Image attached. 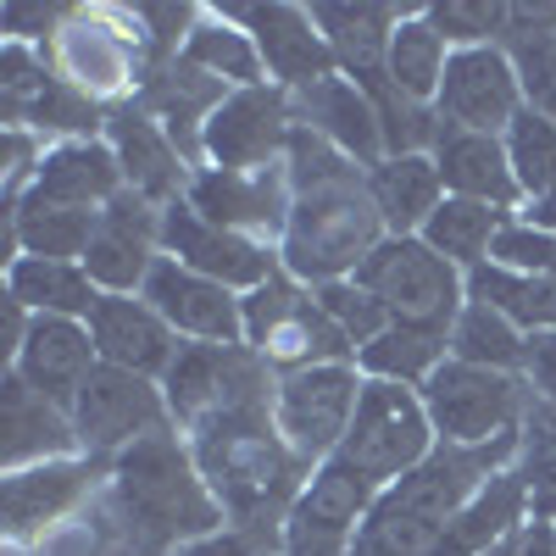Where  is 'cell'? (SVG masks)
<instances>
[{
    "label": "cell",
    "instance_id": "6da1fadb",
    "mask_svg": "<svg viewBox=\"0 0 556 556\" xmlns=\"http://www.w3.org/2000/svg\"><path fill=\"white\" fill-rule=\"evenodd\" d=\"M285 173H290V228L285 245H278L285 273L312 290L334 285V278H356V267L390 240L374 195H367V167L334 151L323 134L295 128Z\"/></svg>",
    "mask_w": 556,
    "mask_h": 556
},
{
    "label": "cell",
    "instance_id": "7a4b0ae2",
    "mask_svg": "<svg viewBox=\"0 0 556 556\" xmlns=\"http://www.w3.org/2000/svg\"><path fill=\"white\" fill-rule=\"evenodd\" d=\"M96 513L134 556H173L178 545L217 534L228 523L195 462L190 434H178L173 424L106 462V490Z\"/></svg>",
    "mask_w": 556,
    "mask_h": 556
},
{
    "label": "cell",
    "instance_id": "3957f363",
    "mask_svg": "<svg viewBox=\"0 0 556 556\" xmlns=\"http://www.w3.org/2000/svg\"><path fill=\"white\" fill-rule=\"evenodd\" d=\"M523 440V434H518ZM518 440L501 445H440L424 468L384 484L351 556H440L445 529L501 468L518 462Z\"/></svg>",
    "mask_w": 556,
    "mask_h": 556
},
{
    "label": "cell",
    "instance_id": "277c9868",
    "mask_svg": "<svg viewBox=\"0 0 556 556\" xmlns=\"http://www.w3.org/2000/svg\"><path fill=\"white\" fill-rule=\"evenodd\" d=\"M195 462L223 506V518L235 529H256V534H278L290 518L295 495L306 490L312 468L290 451V440L278 434L273 406L267 412H245L228 424L206 429L190 440Z\"/></svg>",
    "mask_w": 556,
    "mask_h": 556
},
{
    "label": "cell",
    "instance_id": "5b68a950",
    "mask_svg": "<svg viewBox=\"0 0 556 556\" xmlns=\"http://www.w3.org/2000/svg\"><path fill=\"white\" fill-rule=\"evenodd\" d=\"M45 56L62 84H73L106 112L139 101L151 78V45L134 7H73V17L45 45Z\"/></svg>",
    "mask_w": 556,
    "mask_h": 556
},
{
    "label": "cell",
    "instance_id": "8992f818",
    "mask_svg": "<svg viewBox=\"0 0 556 556\" xmlns=\"http://www.w3.org/2000/svg\"><path fill=\"white\" fill-rule=\"evenodd\" d=\"M273 384H278V374L251 345H195V340H184L173 367L162 374L167 417H173V429L190 434V440L228 424V417L267 412Z\"/></svg>",
    "mask_w": 556,
    "mask_h": 556
},
{
    "label": "cell",
    "instance_id": "52a82bcc",
    "mask_svg": "<svg viewBox=\"0 0 556 556\" xmlns=\"http://www.w3.org/2000/svg\"><path fill=\"white\" fill-rule=\"evenodd\" d=\"M245 345L278 379L306 374V367H329V362H356L351 340L334 329V317L323 312L317 290L290 278V273H273L262 290L245 295Z\"/></svg>",
    "mask_w": 556,
    "mask_h": 556
},
{
    "label": "cell",
    "instance_id": "ba28073f",
    "mask_svg": "<svg viewBox=\"0 0 556 556\" xmlns=\"http://www.w3.org/2000/svg\"><path fill=\"white\" fill-rule=\"evenodd\" d=\"M440 451V434L429 424V406L424 390H406V384H384V379H362V401L351 417V434L340 445V462L367 479V484H395L412 468Z\"/></svg>",
    "mask_w": 556,
    "mask_h": 556
},
{
    "label": "cell",
    "instance_id": "9c48e42d",
    "mask_svg": "<svg viewBox=\"0 0 556 556\" xmlns=\"http://www.w3.org/2000/svg\"><path fill=\"white\" fill-rule=\"evenodd\" d=\"M356 285L390 312V323H424V329H445V334L456 312L468 306V273L445 262L424 235H406V240L390 235L356 267Z\"/></svg>",
    "mask_w": 556,
    "mask_h": 556
},
{
    "label": "cell",
    "instance_id": "30bf717a",
    "mask_svg": "<svg viewBox=\"0 0 556 556\" xmlns=\"http://www.w3.org/2000/svg\"><path fill=\"white\" fill-rule=\"evenodd\" d=\"M424 406L440 445H501L523 434L534 390L523 384V374H490V367H473V362H445L424 384Z\"/></svg>",
    "mask_w": 556,
    "mask_h": 556
},
{
    "label": "cell",
    "instance_id": "8fae6325",
    "mask_svg": "<svg viewBox=\"0 0 556 556\" xmlns=\"http://www.w3.org/2000/svg\"><path fill=\"white\" fill-rule=\"evenodd\" d=\"M356 401H362L356 362L306 367V374H285L273 384V424L306 468H323L329 456H340V445L351 434V417H356Z\"/></svg>",
    "mask_w": 556,
    "mask_h": 556
},
{
    "label": "cell",
    "instance_id": "7c38bea8",
    "mask_svg": "<svg viewBox=\"0 0 556 556\" xmlns=\"http://www.w3.org/2000/svg\"><path fill=\"white\" fill-rule=\"evenodd\" d=\"M106 490V462L101 456H62L39 462V468H17L0 479V523H7V545L28 551L45 545L51 529L78 518L84 506H96Z\"/></svg>",
    "mask_w": 556,
    "mask_h": 556
},
{
    "label": "cell",
    "instance_id": "4fadbf2b",
    "mask_svg": "<svg viewBox=\"0 0 556 556\" xmlns=\"http://www.w3.org/2000/svg\"><path fill=\"white\" fill-rule=\"evenodd\" d=\"M295 96L278 84H251V89H228V101L212 112L201 134V167H285L290 139H295Z\"/></svg>",
    "mask_w": 556,
    "mask_h": 556
},
{
    "label": "cell",
    "instance_id": "5bb4252c",
    "mask_svg": "<svg viewBox=\"0 0 556 556\" xmlns=\"http://www.w3.org/2000/svg\"><path fill=\"white\" fill-rule=\"evenodd\" d=\"M374 501H379V484H367L351 462L329 456L323 468H312L306 490L295 495L285 529H278V551L285 556H351Z\"/></svg>",
    "mask_w": 556,
    "mask_h": 556
},
{
    "label": "cell",
    "instance_id": "9a60e30c",
    "mask_svg": "<svg viewBox=\"0 0 556 556\" xmlns=\"http://www.w3.org/2000/svg\"><path fill=\"white\" fill-rule=\"evenodd\" d=\"M167 424L173 417H167L162 379L128 374V367H106V362L89 374V384L73 401L78 445H84V456H101V462H112L117 451H128L134 440H146Z\"/></svg>",
    "mask_w": 556,
    "mask_h": 556
},
{
    "label": "cell",
    "instance_id": "2e32d148",
    "mask_svg": "<svg viewBox=\"0 0 556 556\" xmlns=\"http://www.w3.org/2000/svg\"><path fill=\"white\" fill-rule=\"evenodd\" d=\"M206 223L228 228L240 240H256V245H285V228H290V173L285 167H256V173H240V167H195L190 190H184Z\"/></svg>",
    "mask_w": 556,
    "mask_h": 556
},
{
    "label": "cell",
    "instance_id": "e0dca14e",
    "mask_svg": "<svg viewBox=\"0 0 556 556\" xmlns=\"http://www.w3.org/2000/svg\"><path fill=\"white\" fill-rule=\"evenodd\" d=\"M434 112L445 128L468 134H506L523 117V84L518 62L501 45H479V51H451L445 84L434 96Z\"/></svg>",
    "mask_w": 556,
    "mask_h": 556
},
{
    "label": "cell",
    "instance_id": "ac0fdd59",
    "mask_svg": "<svg viewBox=\"0 0 556 556\" xmlns=\"http://www.w3.org/2000/svg\"><path fill=\"white\" fill-rule=\"evenodd\" d=\"M162 256L184 262L190 273H206L217 285H228L235 295H251L262 290L273 273H285L273 245H256V240H240L228 235V228L206 223L190 201H173L162 206Z\"/></svg>",
    "mask_w": 556,
    "mask_h": 556
},
{
    "label": "cell",
    "instance_id": "d6986e66",
    "mask_svg": "<svg viewBox=\"0 0 556 556\" xmlns=\"http://www.w3.org/2000/svg\"><path fill=\"white\" fill-rule=\"evenodd\" d=\"M156 262H162V206L123 190L96 223V240L84 251V273L96 278L101 295H139L151 285Z\"/></svg>",
    "mask_w": 556,
    "mask_h": 556
},
{
    "label": "cell",
    "instance_id": "ffe728a7",
    "mask_svg": "<svg viewBox=\"0 0 556 556\" xmlns=\"http://www.w3.org/2000/svg\"><path fill=\"white\" fill-rule=\"evenodd\" d=\"M256 39L262 51V67H267V84L290 89V96H306L323 78H334L340 62L323 39L312 7H290V0H267V7H228Z\"/></svg>",
    "mask_w": 556,
    "mask_h": 556
},
{
    "label": "cell",
    "instance_id": "44dd1931",
    "mask_svg": "<svg viewBox=\"0 0 556 556\" xmlns=\"http://www.w3.org/2000/svg\"><path fill=\"white\" fill-rule=\"evenodd\" d=\"M178 340H195V345H245V295H235L228 285L206 273H190L184 262L162 256L151 285L139 290Z\"/></svg>",
    "mask_w": 556,
    "mask_h": 556
},
{
    "label": "cell",
    "instance_id": "7402d4cb",
    "mask_svg": "<svg viewBox=\"0 0 556 556\" xmlns=\"http://www.w3.org/2000/svg\"><path fill=\"white\" fill-rule=\"evenodd\" d=\"M106 146H112V156H117V167H123V184H128L134 195H146L151 206L184 201L195 167H190V156L173 146V134H167L146 106H139V101H128V106H117V112L106 117Z\"/></svg>",
    "mask_w": 556,
    "mask_h": 556
},
{
    "label": "cell",
    "instance_id": "603a6c76",
    "mask_svg": "<svg viewBox=\"0 0 556 556\" xmlns=\"http://www.w3.org/2000/svg\"><path fill=\"white\" fill-rule=\"evenodd\" d=\"M96 367H101V356H96V340H89V323H78V317H34V329L17 345V356L7 362V374H17L28 390L51 395L56 406L73 412L78 390L89 384Z\"/></svg>",
    "mask_w": 556,
    "mask_h": 556
},
{
    "label": "cell",
    "instance_id": "cb8c5ba5",
    "mask_svg": "<svg viewBox=\"0 0 556 556\" xmlns=\"http://www.w3.org/2000/svg\"><path fill=\"white\" fill-rule=\"evenodd\" d=\"M89 340H96V356L106 367H128L146 379H162L184 345L146 295H101L89 312Z\"/></svg>",
    "mask_w": 556,
    "mask_h": 556
},
{
    "label": "cell",
    "instance_id": "d4e9b609",
    "mask_svg": "<svg viewBox=\"0 0 556 556\" xmlns=\"http://www.w3.org/2000/svg\"><path fill=\"white\" fill-rule=\"evenodd\" d=\"M0 462L7 473L17 468H39V462H62V456H84L78 429H73V412L56 406L51 395L28 390L17 374L0 379Z\"/></svg>",
    "mask_w": 556,
    "mask_h": 556
},
{
    "label": "cell",
    "instance_id": "484cf974",
    "mask_svg": "<svg viewBox=\"0 0 556 556\" xmlns=\"http://www.w3.org/2000/svg\"><path fill=\"white\" fill-rule=\"evenodd\" d=\"M434 167H440L445 195L484 201L495 212H523V190H518V173H513V156H506L501 134L445 128L440 146H434Z\"/></svg>",
    "mask_w": 556,
    "mask_h": 556
},
{
    "label": "cell",
    "instance_id": "4316f807",
    "mask_svg": "<svg viewBox=\"0 0 556 556\" xmlns=\"http://www.w3.org/2000/svg\"><path fill=\"white\" fill-rule=\"evenodd\" d=\"M223 101H228V84L206 78L184 56L151 62V78H146V89H139V106L173 134V146L190 156V167H201V134H206V123Z\"/></svg>",
    "mask_w": 556,
    "mask_h": 556
},
{
    "label": "cell",
    "instance_id": "83f0119b",
    "mask_svg": "<svg viewBox=\"0 0 556 556\" xmlns=\"http://www.w3.org/2000/svg\"><path fill=\"white\" fill-rule=\"evenodd\" d=\"M295 117H301V128H312V134L329 139L334 151H345L356 167L384 162L379 106H374V96H367L356 78L334 73V78H323L317 89H306V96H295Z\"/></svg>",
    "mask_w": 556,
    "mask_h": 556
},
{
    "label": "cell",
    "instance_id": "f1b7e54d",
    "mask_svg": "<svg viewBox=\"0 0 556 556\" xmlns=\"http://www.w3.org/2000/svg\"><path fill=\"white\" fill-rule=\"evenodd\" d=\"M412 12L417 7H390V0H356V7H345V0H317V7H312V17H317L323 39H329L340 73L356 78V84L384 78L390 39H395V28Z\"/></svg>",
    "mask_w": 556,
    "mask_h": 556
},
{
    "label": "cell",
    "instance_id": "f546056e",
    "mask_svg": "<svg viewBox=\"0 0 556 556\" xmlns=\"http://www.w3.org/2000/svg\"><path fill=\"white\" fill-rule=\"evenodd\" d=\"M123 190H128L123 167H117L106 134H101V139H67V146L45 151L28 195L56 201V206H78V212H106Z\"/></svg>",
    "mask_w": 556,
    "mask_h": 556
},
{
    "label": "cell",
    "instance_id": "4dcf8cb0",
    "mask_svg": "<svg viewBox=\"0 0 556 556\" xmlns=\"http://www.w3.org/2000/svg\"><path fill=\"white\" fill-rule=\"evenodd\" d=\"M367 195H374L379 217H384V235H424L429 217L445 201V184L434 156H384L367 167Z\"/></svg>",
    "mask_w": 556,
    "mask_h": 556
},
{
    "label": "cell",
    "instance_id": "1f68e13d",
    "mask_svg": "<svg viewBox=\"0 0 556 556\" xmlns=\"http://www.w3.org/2000/svg\"><path fill=\"white\" fill-rule=\"evenodd\" d=\"M523 523H529V490H523V473H518V462H513V468H501V473L456 513V523H451L445 540H440V556H484V551H495L501 540H513Z\"/></svg>",
    "mask_w": 556,
    "mask_h": 556
},
{
    "label": "cell",
    "instance_id": "d6a6232c",
    "mask_svg": "<svg viewBox=\"0 0 556 556\" xmlns=\"http://www.w3.org/2000/svg\"><path fill=\"white\" fill-rule=\"evenodd\" d=\"M101 212H78V206H56L23 195L17 206H7V262L12 256H56V262H84L89 240H96Z\"/></svg>",
    "mask_w": 556,
    "mask_h": 556
},
{
    "label": "cell",
    "instance_id": "836d02e7",
    "mask_svg": "<svg viewBox=\"0 0 556 556\" xmlns=\"http://www.w3.org/2000/svg\"><path fill=\"white\" fill-rule=\"evenodd\" d=\"M7 295L17 306H28L34 317H78V323H89V312L101 301L84 262H56V256H12Z\"/></svg>",
    "mask_w": 556,
    "mask_h": 556
},
{
    "label": "cell",
    "instance_id": "e575fe53",
    "mask_svg": "<svg viewBox=\"0 0 556 556\" xmlns=\"http://www.w3.org/2000/svg\"><path fill=\"white\" fill-rule=\"evenodd\" d=\"M190 67H201L206 78L228 84V89H251V84H267V67H262V51L251 28L228 12V7H201V23L190 28L178 51Z\"/></svg>",
    "mask_w": 556,
    "mask_h": 556
},
{
    "label": "cell",
    "instance_id": "d590c367",
    "mask_svg": "<svg viewBox=\"0 0 556 556\" xmlns=\"http://www.w3.org/2000/svg\"><path fill=\"white\" fill-rule=\"evenodd\" d=\"M445 362H451V334L445 329L390 323L384 334H374L356 351V374L362 379H384V384H406V390H424Z\"/></svg>",
    "mask_w": 556,
    "mask_h": 556
},
{
    "label": "cell",
    "instance_id": "8d00e7d4",
    "mask_svg": "<svg viewBox=\"0 0 556 556\" xmlns=\"http://www.w3.org/2000/svg\"><path fill=\"white\" fill-rule=\"evenodd\" d=\"M445 67H451V45L445 34L429 23V12L417 7L395 39H390V56H384V84L395 89V96L417 101V106H434L440 84H445Z\"/></svg>",
    "mask_w": 556,
    "mask_h": 556
},
{
    "label": "cell",
    "instance_id": "74e56055",
    "mask_svg": "<svg viewBox=\"0 0 556 556\" xmlns=\"http://www.w3.org/2000/svg\"><path fill=\"white\" fill-rule=\"evenodd\" d=\"M468 301L501 312L506 323H518L523 334H551L556 329V285L540 273H518V267H501L484 262L468 273Z\"/></svg>",
    "mask_w": 556,
    "mask_h": 556
},
{
    "label": "cell",
    "instance_id": "f35d334b",
    "mask_svg": "<svg viewBox=\"0 0 556 556\" xmlns=\"http://www.w3.org/2000/svg\"><path fill=\"white\" fill-rule=\"evenodd\" d=\"M506 217H518V212H495V206H484V201H456V195H445L440 212H434L429 228H424V240H429L445 262H456L462 273H473V267H484V262L495 256V240H501Z\"/></svg>",
    "mask_w": 556,
    "mask_h": 556
},
{
    "label": "cell",
    "instance_id": "ab89813d",
    "mask_svg": "<svg viewBox=\"0 0 556 556\" xmlns=\"http://www.w3.org/2000/svg\"><path fill=\"white\" fill-rule=\"evenodd\" d=\"M523 356H529V334L518 323H506L501 312L468 301L451 323V362H473L490 367V374H523Z\"/></svg>",
    "mask_w": 556,
    "mask_h": 556
},
{
    "label": "cell",
    "instance_id": "60d3db41",
    "mask_svg": "<svg viewBox=\"0 0 556 556\" xmlns=\"http://www.w3.org/2000/svg\"><path fill=\"white\" fill-rule=\"evenodd\" d=\"M518 473L529 490V518L556 523V401H534L518 440Z\"/></svg>",
    "mask_w": 556,
    "mask_h": 556
},
{
    "label": "cell",
    "instance_id": "b9f144b4",
    "mask_svg": "<svg viewBox=\"0 0 556 556\" xmlns=\"http://www.w3.org/2000/svg\"><path fill=\"white\" fill-rule=\"evenodd\" d=\"M506 139V156H513V173H518V190H523V206L529 201H545L556 195V123L529 112L501 134Z\"/></svg>",
    "mask_w": 556,
    "mask_h": 556
},
{
    "label": "cell",
    "instance_id": "7bdbcfd3",
    "mask_svg": "<svg viewBox=\"0 0 556 556\" xmlns=\"http://www.w3.org/2000/svg\"><path fill=\"white\" fill-rule=\"evenodd\" d=\"M106 117H112L106 106H96L89 96H78L73 84L56 78V84L34 101V112L23 117V128L39 134L45 146H67V139H101V134H106Z\"/></svg>",
    "mask_w": 556,
    "mask_h": 556
},
{
    "label": "cell",
    "instance_id": "ee69618b",
    "mask_svg": "<svg viewBox=\"0 0 556 556\" xmlns=\"http://www.w3.org/2000/svg\"><path fill=\"white\" fill-rule=\"evenodd\" d=\"M51 84H56V73H51L45 45H23V39L0 45V117H7V128H23V117L34 112V101Z\"/></svg>",
    "mask_w": 556,
    "mask_h": 556
},
{
    "label": "cell",
    "instance_id": "f6af8a7d",
    "mask_svg": "<svg viewBox=\"0 0 556 556\" xmlns=\"http://www.w3.org/2000/svg\"><path fill=\"white\" fill-rule=\"evenodd\" d=\"M424 12L445 34L451 51L501 45V34H506V0H434V7H424Z\"/></svg>",
    "mask_w": 556,
    "mask_h": 556
},
{
    "label": "cell",
    "instance_id": "bcb514c9",
    "mask_svg": "<svg viewBox=\"0 0 556 556\" xmlns=\"http://www.w3.org/2000/svg\"><path fill=\"white\" fill-rule=\"evenodd\" d=\"M317 301H323V312L334 317V329L351 340V351H362L374 334H384L390 329V312L367 295L356 278H334V285H317Z\"/></svg>",
    "mask_w": 556,
    "mask_h": 556
},
{
    "label": "cell",
    "instance_id": "7dc6e473",
    "mask_svg": "<svg viewBox=\"0 0 556 556\" xmlns=\"http://www.w3.org/2000/svg\"><path fill=\"white\" fill-rule=\"evenodd\" d=\"M490 262L518 267V273H540V278H551V285H556V235H545V228H534L523 217H506Z\"/></svg>",
    "mask_w": 556,
    "mask_h": 556
},
{
    "label": "cell",
    "instance_id": "c3c4849f",
    "mask_svg": "<svg viewBox=\"0 0 556 556\" xmlns=\"http://www.w3.org/2000/svg\"><path fill=\"white\" fill-rule=\"evenodd\" d=\"M513 62H518V84H523V106L556 123V34L513 51Z\"/></svg>",
    "mask_w": 556,
    "mask_h": 556
},
{
    "label": "cell",
    "instance_id": "681fc988",
    "mask_svg": "<svg viewBox=\"0 0 556 556\" xmlns=\"http://www.w3.org/2000/svg\"><path fill=\"white\" fill-rule=\"evenodd\" d=\"M73 17V7H62V0H12L7 12H0V28H7V39H23V45H51L56 28Z\"/></svg>",
    "mask_w": 556,
    "mask_h": 556
},
{
    "label": "cell",
    "instance_id": "f907efd6",
    "mask_svg": "<svg viewBox=\"0 0 556 556\" xmlns=\"http://www.w3.org/2000/svg\"><path fill=\"white\" fill-rule=\"evenodd\" d=\"M173 556H285V551H278V534H256V529L223 523L217 534H201L190 545H178Z\"/></svg>",
    "mask_w": 556,
    "mask_h": 556
},
{
    "label": "cell",
    "instance_id": "816d5d0a",
    "mask_svg": "<svg viewBox=\"0 0 556 556\" xmlns=\"http://www.w3.org/2000/svg\"><path fill=\"white\" fill-rule=\"evenodd\" d=\"M556 34V0H506V34H501V51H523V45Z\"/></svg>",
    "mask_w": 556,
    "mask_h": 556
},
{
    "label": "cell",
    "instance_id": "f5cc1de1",
    "mask_svg": "<svg viewBox=\"0 0 556 556\" xmlns=\"http://www.w3.org/2000/svg\"><path fill=\"white\" fill-rule=\"evenodd\" d=\"M523 384L534 390V401H556V329L551 334H529Z\"/></svg>",
    "mask_w": 556,
    "mask_h": 556
},
{
    "label": "cell",
    "instance_id": "db71d44e",
    "mask_svg": "<svg viewBox=\"0 0 556 556\" xmlns=\"http://www.w3.org/2000/svg\"><path fill=\"white\" fill-rule=\"evenodd\" d=\"M513 556H556V523L529 518V523L518 529V551H513Z\"/></svg>",
    "mask_w": 556,
    "mask_h": 556
},
{
    "label": "cell",
    "instance_id": "11a10c76",
    "mask_svg": "<svg viewBox=\"0 0 556 556\" xmlns=\"http://www.w3.org/2000/svg\"><path fill=\"white\" fill-rule=\"evenodd\" d=\"M518 217H523V223H534V228H545V235H556V195H545V201H529Z\"/></svg>",
    "mask_w": 556,
    "mask_h": 556
},
{
    "label": "cell",
    "instance_id": "9f6ffc18",
    "mask_svg": "<svg viewBox=\"0 0 556 556\" xmlns=\"http://www.w3.org/2000/svg\"><path fill=\"white\" fill-rule=\"evenodd\" d=\"M96 518H101V513H96ZM101 534H106V540H101V551H96V556H134V551L112 534V523H106V518H101Z\"/></svg>",
    "mask_w": 556,
    "mask_h": 556
},
{
    "label": "cell",
    "instance_id": "6f0895ef",
    "mask_svg": "<svg viewBox=\"0 0 556 556\" xmlns=\"http://www.w3.org/2000/svg\"><path fill=\"white\" fill-rule=\"evenodd\" d=\"M513 551H518V534H513V540H501V545H495V551H484V556H513Z\"/></svg>",
    "mask_w": 556,
    "mask_h": 556
}]
</instances>
